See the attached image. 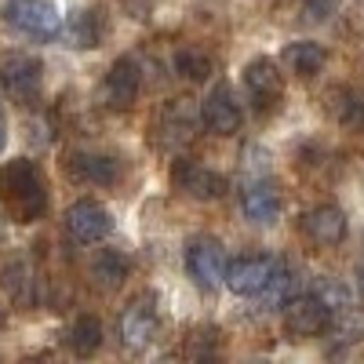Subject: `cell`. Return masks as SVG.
I'll list each match as a JSON object with an SVG mask.
<instances>
[{
	"label": "cell",
	"mask_w": 364,
	"mask_h": 364,
	"mask_svg": "<svg viewBox=\"0 0 364 364\" xmlns=\"http://www.w3.org/2000/svg\"><path fill=\"white\" fill-rule=\"evenodd\" d=\"M360 284H364V269H360Z\"/></svg>",
	"instance_id": "28"
},
{
	"label": "cell",
	"mask_w": 364,
	"mask_h": 364,
	"mask_svg": "<svg viewBox=\"0 0 364 364\" xmlns=\"http://www.w3.org/2000/svg\"><path fill=\"white\" fill-rule=\"evenodd\" d=\"M245 91H248V99L255 102L259 113L277 109V102L284 99V77L277 73V63L266 55L252 58L245 66Z\"/></svg>",
	"instance_id": "6"
},
{
	"label": "cell",
	"mask_w": 364,
	"mask_h": 364,
	"mask_svg": "<svg viewBox=\"0 0 364 364\" xmlns=\"http://www.w3.org/2000/svg\"><path fill=\"white\" fill-rule=\"evenodd\" d=\"M139 91H142L139 63L135 58H117V63L109 66V73H106V80H102V102L109 109H128V106H135Z\"/></svg>",
	"instance_id": "12"
},
{
	"label": "cell",
	"mask_w": 364,
	"mask_h": 364,
	"mask_svg": "<svg viewBox=\"0 0 364 364\" xmlns=\"http://www.w3.org/2000/svg\"><path fill=\"white\" fill-rule=\"evenodd\" d=\"M200 117H204V128L211 132V135H237L240 132V106H237V99H233V91H230V84H215L204 95V102H200Z\"/></svg>",
	"instance_id": "13"
},
{
	"label": "cell",
	"mask_w": 364,
	"mask_h": 364,
	"mask_svg": "<svg viewBox=\"0 0 364 364\" xmlns=\"http://www.w3.org/2000/svg\"><path fill=\"white\" fill-rule=\"evenodd\" d=\"M102 15L99 11H73L70 22H66V37L73 48H99L102 41Z\"/></svg>",
	"instance_id": "20"
},
{
	"label": "cell",
	"mask_w": 364,
	"mask_h": 364,
	"mask_svg": "<svg viewBox=\"0 0 364 364\" xmlns=\"http://www.w3.org/2000/svg\"><path fill=\"white\" fill-rule=\"evenodd\" d=\"M328 328H331V336H336V343H360L364 339V310L343 306V310L331 314Z\"/></svg>",
	"instance_id": "23"
},
{
	"label": "cell",
	"mask_w": 364,
	"mask_h": 364,
	"mask_svg": "<svg viewBox=\"0 0 364 364\" xmlns=\"http://www.w3.org/2000/svg\"><path fill=\"white\" fill-rule=\"evenodd\" d=\"M0 204L15 223H37L48 211V182L33 161H8L0 168Z\"/></svg>",
	"instance_id": "1"
},
{
	"label": "cell",
	"mask_w": 364,
	"mask_h": 364,
	"mask_svg": "<svg viewBox=\"0 0 364 364\" xmlns=\"http://www.w3.org/2000/svg\"><path fill=\"white\" fill-rule=\"evenodd\" d=\"M302 233L321 248L343 245L346 240V211L339 204H317L302 215Z\"/></svg>",
	"instance_id": "14"
},
{
	"label": "cell",
	"mask_w": 364,
	"mask_h": 364,
	"mask_svg": "<svg viewBox=\"0 0 364 364\" xmlns=\"http://www.w3.org/2000/svg\"><path fill=\"white\" fill-rule=\"evenodd\" d=\"M277 259L273 255H240L237 262L226 266V288L233 295H262L266 284L277 273Z\"/></svg>",
	"instance_id": "8"
},
{
	"label": "cell",
	"mask_w": 364,
	"mask_h": 364,
	"mask_svg": "<svg viewBox=\"0 0 364 364\" xmlns=\"http://www.w3.org/2000/svg\"><path fill=\"white\" fill-rule=\"evenodd\" d=\"M66 230L73 240H80V245H95V240H106L109 230H113V219H109V211L99 204V200H77L66 208Z\"/></svg>",
	"instance_id": "10"
},
{
	"label": "cell",
	"mask_w": 364,
	"mask_h": 364,
	"mask_svg": "<svg viewBox=\"0 0 364 364\" xmlns=\"http://www.w3.org/2000/svg\"><path fill=\"white\" fill-rule=\"evenodd\" d=\"M324 44H317V41H295V44H288L284 48V63H288V70L291 73H299V77H317L321 70H324Z\"/></svg>",
	"instance_id": "19"
},
{
	"label": "cell",
	"mask_w": 364,
	"mask_h": 364,
	"mask_svg": "<svg viewBox=\"0 0 364 364\" xmlns=\"http://www.w3.org/2000/svg\"><path fill=\"white\" fill-rule=\"evenodd\" d=\"M44 80V66L37 55H26V51H8L0 55V87L8 91L15 102H29L41 91Z\"/></svg>",
	"instance_id": "5"
},
{
	"label": "cell",
	"mask_w": 364,
	"mask_h": 364,
	"mask_svg": "<svg viewBox=\"0 0 364 364\" xmlns=\"http://www.w3.org/2000/svg\"><path fill=\"white\" fill-rule=\"evenodd\" d=\"M324 109L331 113V120L350 132L364 128V87L353 84H336L324 91Z\"/></svg>",
	"instance_id": "15"
},
{
	"label": "cell",
	"mask_w": 364,
	"mask_h": 364,
	"mask_svg": "<svg viewBox=\"0 0 364 364\" xmlns=\"http://www.w3.org/2000/svg\"><path fill=\"white\" fill-rule=\"evenodd\" d=\"M128 259L120 255V252H113V248H102V252H95V259H91V281H95L102 291H117L120 284H124V277H128Z\"/></svg>",
	"instance_id": "18"
},
{
	"label": "cell",
	"mask_w": 364,
	"mask_h": 364,
	"mask_svg": "<svg viewBox=\"0 0 364 364\" xmlns=\"http://www.w3.org/2000/svg\"><path fill=\"white\" fill-rule=\"evenodd\" d=\"M336 4H339V0H302V8H306V15H310L314 22H324V18H331Z\"/></svg>",
	"instance_id": "26"
},
{
	"label": "cell",
	"mask_w": 364,
	"mask_h": 364,
	"mask_svg": "<svg viewBox=\"0 0 364 364\" xmlns=\"http://www.w3.org/2000/svg\"><path fill=\"white\" fill-rule=\"evenodd\" d=\"M4 142H8V124H4V113H0V149H4Z\"/></svg>",
	"instance_id": "27"
},
{
	"label": "cell",
	"mask_w": 364,
	"mask_h": 364,
	"mask_svg": "<svg viewBox=\"0 0 364 364\" xmlns=\"http://www.w3.org/2000/svg\"><path fill=\"white\" fill-rule=\"evenodd\" d=\"M171 182H175V190H182L193 200H219L226 193V175L211 171V168H200L193 161H175L171 164Z\"/></svg>",
	"instance_id": "11"
},
{
	"label": "cell",
	"mask_w": 364,
	"mask_h": 364,
	"mask_svg": "<svg viewBox=\"0 0 364 364\" xmlns=\"http://www.w3.org/2000/svg\"><path fill=\"white\" fill-rule=\"evenodd\" d=\"M161 328V317H157V299L154 295H139L132 299V306H124L117 321V336H120V346L132 350V353H142L149 343H154Z\"/></svg>",
	"instance_id": "4"
},
{
	"label": "cell",
	"mask_w": 364,
	"mask_h": 364,
	"mask_svg": "<svg viewBox=\"0 0 364 364\" xmlns=\"http://www.w3.org/2000/svg\"><path fill=\"white\" fill-rule=\"evenodd\" d=\"M186 269L200 288L215 291L226 281V252H223V245L215 237H197L190 245V252H186Z\"/></svg>",
	"instance_id": "9"
},
{
	"label": "cell",
	"mask_w": 364,
	"mask_h": 364,
	"mask_svg": "<svg viewBox=\"0 0 364 364\" xmlns=\"http://www.w3.org/2000/svg\"><path fill=\"white\" fill-rule=\"evenodd\" d=\"M291 291H295V273L284 269V266H277V273H273V281L266 284L262 299H266V302H288Z\"/></svg>",
	"instance_id": "24"
},
{
	"label": "cell",
	"mask_w": 364,
	"mask_h": 364,
	"mask_svg": "<svg viewBox=\"0 0 364 364\" xmlns=\"http://www.w3.org/2000/svg\"><path fill=\"white\" fill-rule=\"evenodd\" d=\"M99 346H102V321L91 317V314L77 317L73 328H70V350H73L77 357H91Z\"/></svg>",
	"instance_id": "21"
},
{
	"label": "cell",
	"mask_w": 364,
	"mask_h": 364,
	"mask_svg": "<svg viewBox=\"0 0 364 364\" xmlns=\"http://www.w3.org/2000/svg\"><path fill=\"white\" fill-rule=\"evenodd\" d=\"M240 208H245V215L259 226L266 223H277L281 215V190L273 186V182H252V186L245 190V197H240Z\"/></svg>",
	"instance_id": "17"
},
{
	"label": "cell",
	"mask_w": 364,
	"mask_h": 364,
	"mask_svg": "<svg viewBox=\"0 0 364 364\" xmlns=\"http://www.w3.org/2000/svg\"><path fill=\"white\" fill-rule=\"evenodd\" d=\"M314 295L324 302V306L336 314V310H343V306H350V291L339 284V281H321L317 288H314Z\"/></svg>",
	"instance_id": "25"
},
{
	"label": "cell",
	"mask_w": 364,
	"mask_h": 364,
	"mask_svg": "<svg viewBox=\"0 0 364 364\" xmlns=\"http://www.w3.org/2000/svg\"><path fill=\"white\" fill-rule=\"evenodd\" d=\"M331 310L310 291V295H291L284 302V331L291 339H314L328 328Z\"/></svg>",
	"instance_id": "7"
},
{
	"label": "cell",
	"mask_w": 364,
	"mask_h": 364,
	"mask_svg": "<svg viewBox=\"0 0 364 364\" xmlns=\"http://www.w3.org/2000/svg\"><path fill=\"white\" fill-rule=\"evenodd\" d=\"M211 70H215V58H211L204 48H197V44L178 48V55H175V73L178 77H186V80H208Z\"/></svg>",
	"instance_id": "22"
},
{
	"label": "cell",
	"mask_w": 364,
	"mask_h": 364,
	"mask_svg": "<svg viewBox=\"0 0 364 364\" xmlns=\"http://www.w3.org/2000/svg\"><path fill=\"white\" fill-rule=\"evenodd\" d=\"M66 164H70V175L77 182H87V186H113L120 175V164L109 154H73Z\"/></svg>",
	"instance_id": "16"
},
{
	"label": "cell",
	"mask_w": 364,
	"mask_h": 364,
	"mask_svg": "<svg viewBox=\"0 0 364 364\" xmlns=\"http://www.w3.org/2000/svg\"><path fill=\"white\" fill-rule=\"evenodd\" d=\"M4 22L29 41H51L63 33V18H58V11L48 0H8Z\"/></svg>",
	"instance_id": "3"
},
{
	"label": "cell",
	"mask_w": 364,
	"mask_h": 364,
	"mask_svg": "<svg viewBox=\"0 0 364 364\" xmlns=\"http://www.w3.org/2000/svg\"><path fill=\"white\" fill-rule=\"evenodd\" d=\"M204 124V117H200V106H193L190 99H171L164 102V109L157 113V142L168 149V154H182L186 146H193L197 132Z\"/></svg>",
	"instance_id": "2"
}]
</instances>
